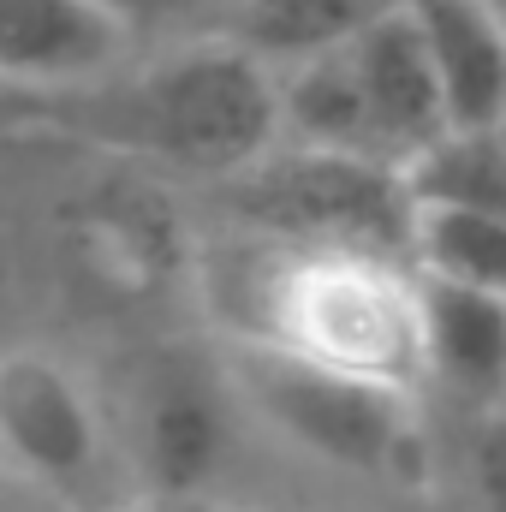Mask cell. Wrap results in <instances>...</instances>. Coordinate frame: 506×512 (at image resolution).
Listing matches in <instances>:
<instances>
[{"label": "cell", "mask_w": 506, "mask_h": 512, "mask_svg": "<svg viewBox=\"0 0 506 512\" xmlns=\"http://www.w3.org/2000/svg\"><path fill=\"white\" fill-rule=\"evenodd\" d=\"M346 66L358 78V102H364V131H370V155L387 167H405L423 143H435L447 131L441 114V90L435 72L417 48V30L405 24L399 0L381 12L370 30H358L346 42Z\"/></svg>", "instance_id": "cell-8"}, {"label": "cell", "mask_w": 506, "mask_h": 512, "mask_svg": "<svg viewBox=\"0 0 506 512\" xmlns=\"http://www.w3.org/2000/svg\"><path fill=\"white\" fill-rule=\"evenodd\" d=\"M411 274L447 280V286H483L506 292V215L483 209H441V203H411Z\"/></svg>", "instance_id": "cell-12"}, {"label": "cell", "mask_w": 506, "mask_h": 512, "mask_svg": "<svg viewBox=\"0 0 506 512\" xmlns=\"http://www.w3.org/2000/svg\"><path fill=\"white\" fill-rule=\"evenodd\" d=\"M393 0H227V42H239L268 72L346 48Z\"/></svg>", "instance_id": "cell-11"}, {"label": "cell", "mask_w": 506, "mask_h": 512, "mask_svg": "<svg viewBox=\"0 0 506 512\" xmlns=\"http://www.w3.org/2000/svg\"><path fill=\"white\" fill-rule=\"evenodd\" d=\"M435 72L447 131H495L506 120V24L489 0H399Z\"/></svg>", "instance_id": "cell-9"}, {"label": "cell", "mask_w": 506, "mask_h": 512, "mask_svg": "<svg viewBox=\"0 0 506 512\" xmlns=\"http://www.w3.org/2000/svg\"><path fill=\"white\" fill-rule=\"evenodd\" d=\"M227 203L239 221L286 239L292 251H370L399 262L411 245V197L399 167L352 149L274 143L227 179Z\"/></svg>", "instance_id": "cell-4"}, {"label": "cell", "mask_w": 506, "mask_h": 512, "mask_svg": "<svg viewBox=\"0 0 506 512\" xmlns=\"http://www.w3.org/2000/svg\"><path fill=\"white\" fill-rule=\"evenodd\" d=\"M501 137H506V120H501Z\"/></svg>", "instance_id": "cell-17"}, {"label": "cell", "mask_w": 506, "mask_h": 512, "mask_svg": "<svg viewBox=\"0 0 506 512\" xmlns=\"http://www.w3.org/2000/svg\"><path fill=\"white\" fill-rule=\"evenodd\" d=\"M417 310H423V387L435 382L465 411L506 405V292L417 274Z\"/></svg>", "instance_id": "cell-10"}, {"label": "cell", "mask_w": 506, "mask_h": 512, "mask_svg": "<svg viewBox=\"0 0 506 512\" xmlns=\"http://www.w3.org/2000/svg\"><path fill=\"white\" fill-rule=\"evenodd\" d=\"M108 18H120L126 30H143V24H167V18H191L215 0H96Z\"/></svg>", "instance_id": "cell-15"}, {"label": "cell", "mask_w": 506, "mask_h": 512, "mask_svg": "<svg viewBox=\"0 0 506 512\" xmlns=\"http://www.w3.org/2000/svg\"><path fill=\"white\" fill-rule=\"evenodd\" d=\"M126 459L155 507H197L233 459V387L197 364H155L126 411Z\"/></svg>", "instance_id": "cell-6"}, {"label": "cell", "mask_w": 506, "mask_h": 512, "mask_svg": "<svg viewBox=\"0 0 506 512\" xmlns=\"http://www.w3.org/2000/svg\"><path fill=\"white\" fill-rule=\"evenodd\" d=\"M0 471L60 507H96L108 495V411L90 382L48 346L0 352Z\"/></svg>", "instance_id": "cell-5"}, {"label": "cell", "mask_w": 506, "mask_h": 512, "mask_svg": "<svg viewBox=\"0 0 506 512\" xmlns=\"http://www.w3.org/2000/svg\"><path fill=\"white\" fill-rule=\"evenodd\" d=\"M465 495H471V512H506V405L471 411V429H465Z\"/></svg>", "instance_id": "cell-14"}, {"label": "cell", "mask_w": 506, "mask_h": 512, "mask_svg": "<svg viewBox=\"0 0 506 512\" xmlns=\"http://www.w3.org/2000/svg\"><path fill=\"white\" fill-rule=\"evenodd\" d=\"M405 197L411 203H441V209H483L506 215V137L495 131H441L423 143L405 167Z\"/></svg>", "instance_id": "cell-13"}, {"label": "cell", "mask_w": 506, "mask_h": 512, "mask_svg": "<svg viewBox=\"0 0 506 512\" xmlns=\"http://www.w3.org/2000/svg\"><path fill=\"white\" fill-rule=\"evenodd\" d=\"M245 334L411 399L423 387L417 274L393 256L286 251L262 274V304Z\"/></svg>", "instance_id": "cell-2"}, {"label": "cell", "mask_w": 506, "mask_h": 512, "mask_svg": "<svg viewBox=\"0 0 506 512\" xmlns=\"http://www.w3.org/2000/svg\"><path fill=\"white\" fill-rule=\"evenodd\" d=\"M221 376L251 417H262L280 441H292L316 465H334L352 477H411L423 459V429H417L411 393L322 370V364L280 352L268 340H251V334L233 340Z\"/></svg>", "instance_id": "cell-3"}, {"label": "cell", "mask_w": 506, "mask_h": 512, "mask_svg": "<svg viewBox=\"0 0 506 512\" xmlns=\"http://www.w3.org/2000/svg\"><path fill=\"white\" fill-rule=\"evenodd\" d=\"M66 126L155 167L233 179L280 143L274 72L239 42H185L72 96Z\"/></svg>", "instance_id": "cell-1"}, {"label": "cell", "mask_w": 506, "mask_h": 512, "mask_svg": "<svg viewBox=\"0 0 506 512\" xmlns=\"http://www.w3.org/2000/svg\"><path fill=\"white\" fill-rule=\"evenodd\" d=\"M489 6H495V12H501V24H506V0H489Z\"/></svg>", "instance_id": "cell-16"}, {"label": "cell", "mask_w": 506, "mask_h": 512, "mask_svg": "<svg viewBox=\"0 0 506 512\" xmlns=\"http://www.w3.org/2000/svg\"><path fill=\"white\" fill-rule=\"evenodd\" d=\"M131 30L96 0H0V84L78 96L126 66Z\"/></svg>", "instance_id": "cell-7"}]
</instances>
